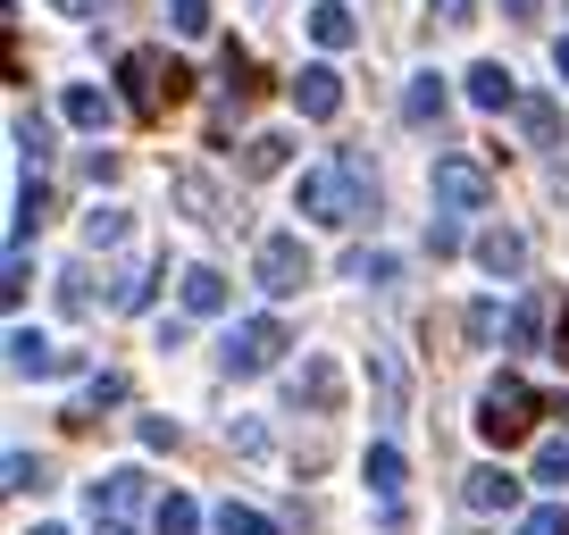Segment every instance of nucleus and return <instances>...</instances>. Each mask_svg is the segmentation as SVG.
Instances as JSON below:
<instances>
[{
	"label": "nucleus",
	"instance_id": "obj_1",
	"mask_svg": "<svg viewBox=\"0 0 569 535\" xmlns=\"http://www.w3.org/2000/svg\"><path fill=\"white\" fill-rule=\"evenodd\" d=\"M293 210L310 218V226H352V218H377V176L360 151H336L327 168H310L302 184H293Z\"/></svg>",
	"mask_w": 569,
	"mask_h": 535
},
{
	"label": "nucleus",
	"instance_id": "obj_2",
	"mask_svg": "<svg viewBox=\"0 0 569 535\" xmlns=\"http://www.w3.org/2000/svg\"><path fill=\"white\" fill-rule=\"evenodd\" d=\"M536 411H545V402L528 393V376H511V369H502L495 385L478 393V435H486V444H519V435L536 427Z\"/></svg>",
	"mask_w": 569,
	"mask_h": 535
},
{
	"label": "nucleus",
	"instance_id": "obj_3",
	"mask_svg": "<svg viewBox=\"0 0 569 535\" xmlns=\"http://www.w3.org/2000/svg\"><path fill=\"white\" fill-rule=\"evenodd\" d=\"M284 343H293V335H284V319H268V310H260V319H234L227 326L218 360H227V376H268L284 360Z\"/></svg>",
	"mask_w": 569,
	"mask_h": 535
},
{
	"label": "nucleus",
	"instance_id": "obj_4",
	"mask_svg": "<svg viewBox=\"0 0 569 535\" xmlns=\"http://www.w3.org/2000/svg\"><path fill=\"white\" fill-rule=\"evenodd\" d=\"M251 276H260V293H268V302H284V293H302L310 276H319V260H310V243H302V234H268V243L251 251Z\"/></svg>",
	"mask_w": 569,
	"mask_h": 535
},
{
	"label": "nucleus",
	"instance_id": "obj_5",
	"mask_svg": "<svg viewBox=\"0 0 569 535\" xmlns=\"http://www.w3.org/2000/svg\"><path fill=\"white\" fill-rule=\"evenodd\" d=\"M436 210L445 218H469V210H495V184H486V168L478 160H461V151H445V160H436Z\"/></svg>",
	"mask_w": 569,
	"mask_h": 535
},
{
	"label": "nucleus",
	"instance_id": "obj_6",
	"mask_svg": "<svg viewBox=\"0 0 569 535\" xmlns=\"http://www.w3.org/2000/svg\"><path fill=\"white\" fill-rule=\"evenodd\" d=\"M284 402H293V411H336V402H343V369H336V360H319V352H310L302 360V369H293V376H284Z\"/></svg>",
	"mask_w": 569,
	"mask_h": 535
},
{
	"label": "nucleus",
	"instance_id": "obj_7",
	"mask_svg": "<svg viewBox=\"0 0 569 535\" xmlns=\"http://www.w3.org/2000/svg\"><path fill=\"white\" fill-rule=\"evenodd\" d=\"M9 369H18V376H68L76 352H59L42 326H9Z\"/></svg>",
	"mask_w": 569,
	"mask_h": 535
},
{
	"label": "nucleus",
	"instance_id": "obj_8",
	"mask_svg": "<svg viewBox=\"0 0 569 535\" xmlns=\"http://www.w3.org/2000/svg\"><path fill=\"white\" fill-rule=\"evenodd\" d=\"M168 193H177V210L193 218V226H218V218H227V193H218L210 168H177V176H168Z\"/></svg>",
	"mask_w": 569,
	"mask_h": 535
},
{
	"label": "nucleus",
	"instance_id": "obj_9",
	"mask_svg": "<svg viewBox=\"0 0 569 535\" xmlns=\"http://www.w3.org/2000/svg\"><path fill=\"white\" fill-rule=\"evenodd\" d=\"M126 101H134V109H160V92H177V68H168V59L160 51H126Z\"/></svg>",
	"mask_w": 569,
	"mask_h": 535
},
{
	"label": "nucleus",
	"instance_id": "obj_10",
	"mask_svg": "<svg viewBox=\"0 0 569 535\" xmlns=\"http://www.w3.org/2000/svg\"><path fill=\"white\" fill-rule=\"evenodd\" d=\"M293 109H302V118H336V109H343V75L336 68H327V59H310V68L302 75H293Z\"/></svg>",
	"mask_w": 569,
	"mask_h": 535
},
{
	"label": "nucleus",
	"instance_id": "obj_11",
	"mask_svg": "<svg viewBox=\"0 0 569 535\" xmlns=\"http://www.w3.org/2000/svg\"><path fill=\"white\" fill-rule=\"evenodd\" d=\"M469 251H478L486 276H528V234H519V226H486Z\"/></svg>",
	"mask_w": 569,
	"mask_h": 535
},
{
	"label": "nucleus",
	"instance_id": "obj_12",
	"mask_svg": "<svg viewBox=\"0 0 569 535\" xmlns=\"http://www.w3.org/2000/svg\"><path fill=\"white\" fill-rule=\"evenodd\" d=\"M461 502H469V511H511V502H519V477L486 461V468H469V477H461Z\"/></svg>",
	"mask_w": 569,
	"mask_h": 535
},
{
	"label": "nucleus",
	"instance_id": "obj_13",
	"mask_svg": "<svg viewBox=\"0 0 569 535\" xmlns=\"http://www.w3.org/2000/svg\"><path fill=\"white\" fill-rule=\"evenodd\" d=\"M360 477H369V494L386 502V518H402V452H393V444H369Z\"/></svg>",
	"mask_w": 569,
	"mask_h": 535
},
{
	"label": "nucleus",
	"instance_id": "obj_14",
	"mask_svg": "<svg viewBox=\"0 0 569 535\" xmlns=\"http://www.w3.org/2000/svg\"><path fill=\"white\" fill-rule=\"evenodd\" d=\"M310 42H319V51H352V42H360V18L343 9V0H310Z\"/></svg>",
	"mask_w": 569,
	"mask_h": 535
},
{
	"label": "nucleus",
	"instance_id": "obj_15",
	"mask_svg": "<svg viewBox=\"0 0 569 535\" xmlns=\"http://www.w3.org/2000/svg\"><path fill=\"white\" fill-rule=\"evenodd\" d=\"M142 502V468H109V477H92V518H126Z\"/></svg>",
	"mask_w": 569,
	"mask_h": 535
},
{
	"label": "nucleus",
	"instance_id": "obj_16",
	"mask_svg": "<svg viewBox=\"0 0 569 535\" xmlns=\"http://www.w3.org/2000/svg\"><path fill=\"white\" fill-rule=\"evenodd\" d=\"M177 302H184V319H218V310H227V276H218V268H184Z\"/></svg>",
	"mask_w": 569,
	"mask_h": 535
},
{
	"label": "nucleus",
	"instance_id": "obj_17",
	"mask_svg": "<svg viewBox=\"0 0 569 535\" xmlns=\"http://www.w3.org/2000/svg\"><path fill=\"white\" fill-rule=\"evenodd\" d=\"M545 319H552L545 293H519V302H511V326H502V335H511V352H545Z\"/></svg>",
	"mask_w": 569,
	"mask_h": 535
},
{
	"label": "nucleus",
	"instance_id": "obj_18",
	"mask_svg": "<svg viewBox=\"0 0 569 535\" xmlns=\"http://www.w3.org/2000/svg\"><path fill=\"white\" fill-rule=\"evenodd\" d=\"M469 101H478V109H519L511 68H502V59H478V68H469Z\"/></svg>",
	"mask_w": 569,
	"mask_h": 535
},
{
	"label": "nucleus",
	"instance_id": "obj_19",
	"mask_svg": "<svg viewBox=\"0 0 569 535\" xmlns=\"http://www.w3.org/2000/svg\"><path fill=\"white\" fill-rule=\"evenodd\" d=\"M59 109H68V125H84V134H101V125L118 118V101H109L101 84H68V101H59Z\"/></svg>",
	"mask_w": 569,
	"mask_h": 535
},
{
	"label": "nucleus",
	"instance_id": "obj_20",
	"mask_svg": "<svg viewBox=\"0 0 569 535\" xmlns=\"http://www.w3.org/2000/svg\"><path fill=\"white\" fill-rule=\"evenodd\" d=\"M402 118H410V125H436V118H445V75H436V68H427V75H410Z\"/></svg>",
	"mask_w": 569,
	"mask_h": 535
},
{
	"label": "nucleus",
	"instance_id": "obj_21",
	"mask_svg": "<svg viewBox=\"0 0 569 535\" xmlns=\"http://www.w3.org/2000/svg\"><path fill=\"white\" fill-rule=\"evenodd\" d=\"M343 276H360V285H402V260H393V251H352V260H343Z\"/></svg>",
	"mask_w": 569,
	"mask_h": 535
},
{
	"label": "nucleus",
	"instance_id": "obj_22",
	"mask_svg": "<svg viewBox=\"0 0 569 535\" xmlns=\"http://www.w3.org/2000/svg\"><path fill=\"white\" fill-rule=\"evenodd\" d=\"M126 234H134V218H126V210H84V251H118Z\"/></svg>",
	"mask_w": 569,
	"mask_h": 535
},
{
	"label": "nucleus",
	"instance_id": "obj_23",
	"mask_svg": "<svg viewBox=\"0 0 569 535\" xmlns=\"http://www.w3.org/2000/svg\"><path fill=\"white\" fill-rule=\"evenodd\" d=\"M151 527H160V535H201V502H193V494H160Z\"/></svg>",
	"mask_w": 569,
	"mask_h": 535
},
{
	"label": "nucleus",
	"instance_id": "obj_24",
	"mask_svg": "<svg viewBox=\"0 0 569 535\" xmlns=\"http://www.w3.org/2000/svg\"><path fill=\"white\" fill-rule=\"evenodd\" d=\"M284 160H293V134H251V151H243V176H277Z\"/></svg>",
	"mask_w": 569,
	"mask_h": 535
},
{
	"label": "nucleus",
	"instance_id": "obj_25",
	"mask_svg": "<svg viewBox=\"0 0 569 535\" xmlns=\"http://www.w3.org/2000/svg\"><path fill=\"white\" fill-rule=\"evenodd\" d=\"M519 125H528V143H536V151L561 143V109H552V101H519Z\"/></svg>",
	"mask_w": 569,
	"mask_h": 535
},
{
	"label": "nucleus",
	"instance_id": "obj_26",
	"mask_svg": "<svg viewBox=\"0 0 569 535\" xmlns=\"http://www.w3.org/2000/svg\"><path fill=\"white\" fill-rule=\"evenodd\" d=\"M118 402H126V376H118V369H101V376L84 385V402H76V418H101V411H118Z\"/></svg>",
	"mask_w": 569,
	"mask_h": 535
},
{
	"label": "nucleus",
	"instance_id": "obj_27",
	"mask_svg": "<svg viewBox=\"0 0 569 535\" xmlns=\"http://www.w3.org/2000/svg\"><path fill=\"white\" fill-rule=\"evenodd\" d=\"M227 444L243 452V461H268V452H277V435H268V418H227Z\"/></svg>",
	"mask_w": 569,
	"mask_h": 535
},
{
	"label": "nucleus",
	"instance_id": "obj_28",
	"mask_svg": "<svg viewBox=\"0 0 569 535\" xmlns=\"http://www.w3.org/2000/svg\"><path fill=\"white\" fill-rule=\"evenodd\" d=\"M218 535H277V518L251 511V502H218Z\"/></svg>",
	"mask_w": 569,
	"mask_h": 535
},
{
	"label": "nucleus",
	"instance_id": "obj_29",
	"mask_svg": "<svg viewBox=\"0 0 569 535\" xmlns=\"http://www.w3.org/2000/svg\"><path fill=\"white\" fill-rule=\"evenodd\" d=\"M59 310H68V319H84V310H92V268L84 260L59 268Z\"/></svg>",
	"mask_w": 569,
	"mask_h": 535
},
{
	"label": "nucleus",
	"instance_id": "obj_30",
	"mask_svg": "<svg viewBox=\"0 0 569 535\" xmlns=\"http://www.w3.org/2000/svg\"><path fill=\"white\" fill-rule=\"evenodd\" d=\"M9 134H18V160H26V168H42V160H51V118H18Z\"/></svg>",
	"mask_w": 569,
	"mask_h": 535
},
{
	"label": "nucleus",
	"instance_id": "obj_31",
	"mask_svg": "<svg viewBox=\"0 0 569 535\" xmlns=\"http://www.w3.org/2000/svg\"><path fill=\"white\" fill-rule=\"evenodd\" d=\"M42 210H51V201H42V184H26V193H18V218H9V251H26V234L42 226Z\"/></svg>",
	"mask_w": 569,
	"mask_h": 535
},
{
	"label": "nucleus",
	"instance_id": "obj_32",
	"mask_svg": "<svg viewBox=\"0 0 569 535\" xmlns=\"http://www.w3.org/2000/svg\"><path fill=\"white\" fill-rule=\"evenodd\" d=\"M168 26H177L184 42H201L210 34V0H168Z\"/></svg>",
	"mask_w": 569,
	"mask_h": 535
},
{
	"label": "nucleus",
	"instance_id": "obj_33",
	"mask_svg": "<svg viewBox=\"0 0 569 535\" xmlns=\"http://www.w3.org/2000/svg\"><path fill=\"white\" fill-rule=\"evenodd\" d=\"M502 326H511V310H502V302H469V343H495Z\"/></svg>",
	"mask_w": 569,
	"mask_h": 535
},
{
	"label": "nucleus",
	"instance_id": "obj_34",
	"mask_svg": "<svg viewBox=\"0 0 569 535\" xmlns=\"http://www.w3.org/2000/svg\"><path fill=\"white\" fill-rule=\"evenodd\" d=\"M142 302H151V268H126L118 293H109V310H142Z\"/></svg>",
	"mask_w": 569,
	"mask_h": 535
},
{
	"label": "nucleus",
	"instance_id": "obj_35",
	"mask_svg": "<svg viewBox=\"0 0 569 535\" xmlns=\"http://www.w3.org/2000/svg\"><path fill=\"white\" fill-rule=\"evenodd\" d=\"M536 477H545V485H569V435H552V444L536 452Z\"/></svg>",
	"mask_w": 569,
	"mask_h": 535
},
{
	"label": "nucleus",
	"instance_id": "obj_36",
	"mask_svg": "<svg viewBox=\"0 0 569 535\" xmlns=\"http://www.w3.org/2000/svg\"><path fill=\"white\" fill-rule=\"evenodd\" d=\"M519 535H569V502H545V511L519 518Z\"/></svg>",
	"mask_w": 569,
	"mask_h": 535
},
{
	"label": "nucleus",
	"instance_id": "obj_37",
	"mask_svg": "<svg viewBox=\"0 0 569 535\" xmlns=\"http://www.w3.org/2000/svg\"><path fill=\"white\" fill-rule=\"evenodd\" d=\"M34 485H42V461L34 452H9V494H34Z\"/></svg>",
	"mask_w": 569,
	"mask_h": 535
},
{
	"label": "nucleus",
	"instance_id": "obj_38",
	"mask_svg": "<svg viewBox=\"0 0 569 535\" xmlns=\"http://www.w3.org/2000/svg\"><path fill=\"white\" fill-rule=\"evenodd\" d=\"M427 251H436V260H452V251H461V218H436V226H427Z\"/></svg>",
	"mask_w": 569,
	"mask_h": 535
},
{
	"label": "nucleus",
	"instance_id": "obj_39",
	"mask_svg": "<svg viewBox=\"0 0 569 535\" xmlns=\"http://www.w3.org/2000/svg\"><path fill=\"white\" fill-rule=\"evenodd\" d=\"M134 435H142V444H151V452H177V418H142Z\"/></svg>",
	"mask_w": 569,
	"mask_h": 535
},
{
	"label": "nucleus",
	"instance_id": "obj_40",
	"mask_svg": "<svg viewBox=\"0 0 569 535\" xmlns=\"http://www.w3.org/2000/svg\"><path fill=\"white\" fill-rule=\"evenodd\" d=\"M26 276H34V260H26V251H9V276H0V293L18 302V293H26Z\"/></svg>",
	"mask_w": 569,
	"mask_h": 535
},
{
	"label": "nucleus",
	"instance_id": "obj_41",
	"mask_svg": "<svg viewBox=\"0 0 569 535\" xmlns=\"http://www.w3.org/2000/svg\"><path fill=\"white\" fill-rule=\"evenodd\" d=\"M427 9H436V18H452V26H461V18H478V0H427Z\"/></svg>",
	"mask_w": 569,
	"mask_h": 535
},
{
	"label": "nucleus",
	"instance_id": "obj_42",
	"mask_svg": "<svg viewBox=\"0 0 569 535\" xmlns=\"http://www.w3.org/2000/svg\"><path fill=\"white\" fill-rule=\"evenodd\" d=\"M51 9H59V18H101L109 0H51Z\"/></svg>",
	"mask_w": 569,
	"mask_h": 535
},
{
	"label": "nucleus",
	"instance_id": "obj_43",
	"mask_svg": "<svg viewBox=\"0 0 569 535\" xmlns=\"http://www.w3.org/2000/svg\"><path fill=\"white\" fill-rule=\"evenodd\" d=\"M552 68H561V84H569V34H561V42H552Z\"/></svg>",
	"mask_w": 569,
	"mask_h": 535
},
{
	"label": "nucleus",
	"instance_id": "obj_44",
	"mask_svg": "<svg viewBox=\"0 0 569 535\" xmlns=\"http://www.w3.org/2000/svg\"><path fill=\"white\" fill-rule=\"evenodd\" d=\"M502 9H511V18H536V9H545V0H502Z\"/></svg>",
	"mask_w": 569,
	"mask_h": 535
},
{
	"label": "nucleus",
	"instance_id": "obj_45",
	"mask_svg": "<svg viewBox=\"0 0 569 535\" xmlns=\"http://www.w3.org/2000/svg\"><path fill=\"white\" fill-rule=\"evenodd\" d=\"M92 535H134V527H126V518H101V527H92Z\"/></svg>",
	"mask_w": 569,
	"mask_h": 535
},
{
	"label": "nucleus",
	"instance_id": "obj_46",
	"mask_svg": "<svg viewBox=\"0 0 569 535\" xmlns=\"http://www.w3.org/2000/svg\"><path fill=\"white\" fill-rule=\"evenodd\" d=\"M34 535H68V527H34Z\"/></svg>",
	"mask_w": 569,
	"mask_h": 535
}]
</instances>
